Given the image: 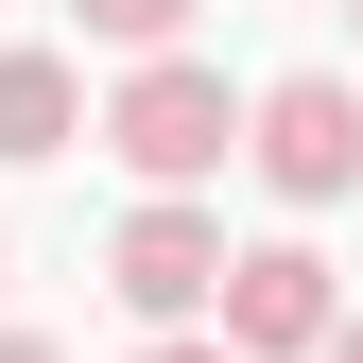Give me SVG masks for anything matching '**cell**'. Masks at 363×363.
Wrapping results in <instances>:
<instances>
[{"label":"cell","mask_w":363,"mask_h":363,"mask_svg":"<svg viewBox=\"0 0 363 363\" xmlns=\"http://www.w3.org/2000/svg\"><path fill=\"white\" fill-rule=\"evenodd\" d=\"M86 139L139 173V191H208V173L242 156V104H225V69H208V52H139V69H121V104L86 121Z\"/></svg>","instance_id":"6da1fadb"},{"label":"cell","mask_w":363,"mask_h":363,"mask_svg":"<svg viewBox=\"0 0 363 363\" xmlns=\"http://www.w3.org/2000/svg\"><path fill=\"white\" fill-rule=\"evenodd\" d=\"M242 156L277 173L294 208H329V191H363V86H329V69H277L242 104Z\"/></svg>","instance_id":"7a4b0ae2"},{"label":"cell","mask_w":363,"mask_h":363,"mask_svg":"<svg viewBox=\"0 0 363 363\" xmlns=\"http://www.w3.org/2000/svg\"><path fill=\"white\" fill-rule=\"evenodd\" d=\"M208 311H225V346L242 363H311V329H329V259L311 242H225V277H208Z\"/></svg>","instance_id":"3957f363"},{"label":"cell","mask_w":363,"mask_h":363,"mask_svg":"<svg viewBox=\"0 0 363 363\" xmlns=\"http://www.w3.org/2000/svg\"><path fill=\"white\" fill-rule=\"evenodd\" d=\"M208 277H225V225H208L191 191H156V208L104 242V294L139 311V329H191V311H208Z\"/></svg>","instance_id":"277c9868"},{"label":"cell","mask_w":363,"mask_h":363,"mask_svg":"<svg viewBox=\"0 0 363 363\" xmlns=\"http://www.w3.org/2000/svg\"><path fill=\"white\" fill-rule=\"evenodd\" d=\"M69 139H86L69 52H0V156H69Z\"/></svg>","instance_id":"5b68a950"},{"label":"cell","mask_w":363,"mask_h":363,"mask_svg":"<svg viewBox=\"0 0 363 363\" xmlns=\"http://www.w3.org/2000/svg\"><path fill=\"white\" fill-rule=\"evenodd\" d=\"M86 35H104V52H173V35H191V0H86Z\"/></svg>","instance_id":"8992f818"},{"label":"cell","mask_w":363,"mask_h":363,"mask_svg":"<svg viewBox=\"0 0 363 363\" xmlns=\"http://www.w3.org/2000/svg\"><path fill=\"white\" fill-rule=\"evenodd\" d=\"M139 363H242V346H208V329H156V346H139Z\"/></svg>","instance_id":"52a82bcc"},{"label":"cell","mask_w":363,"mask_h":363,"mask_svg":"<svg viewBox=\"0 0 363 363\" xmlns=\"http://www.w3.org/2000/svg\"><path fill=\"white\" fill-rule=\"evenodd\" d=\"M311 363H363V311H329V329H311Z\"/></svg>","instance_id":"ba28073f"},{"label":"cell","mask_w":363,"mask_h":363,"mask_svg":"<svg viewBox=\"0 0 363 363\" xmlns=\"http://www.w3.org/2000/svg\"><path fill=\"white\" fill-rule=\"evenodd\" d=\"M0 363H69V346H35V329H0Z\"/></svg>","instance_id":"9c48e42d"},{"label":"cell","mask_w":363,"mask_h":363,"mask_svg":"<svg viewBox=\"0 0 363 363\" xmlns=\"http://www.w3.org/2000/svg\"><path fill=\"white\" fill-rule=\"evenodd\" d=\"M346 18H363V0H346Z\"/></svg>","instance_id":"30bf717a"}]
</instances>
